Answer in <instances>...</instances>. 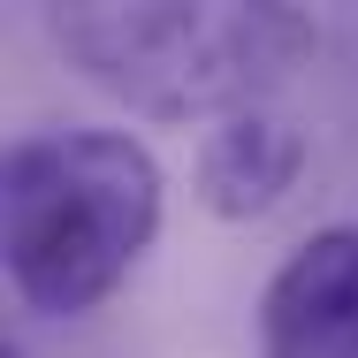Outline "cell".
Wrapping results in <instances>:
<instances>
[{
    "label": "cell",
    "instance_id": "1",
    "mask_svg": "<svg viewBox=\"0 0 358 358\" xmlns=\"http://www.w3.org/2000/svg\"><path fill=\"white\" fill-rule=\"evenodd\" d=\"M46 38L84 84L145 122H236L320 31L289 0H69L46 8Z\"/></svg>",
    "mask_w": 358,
    "mask_h": 358
},
{
    "label": "cell",
    "instance_id": "2",
    "mask_svg": "<svg viewBox=\"0 0 358 358\" xmlns=\"http://www.w3.org/2000/svg\"><path fill=\"white\" fill-rule=\"evenodd\" d=\"M160 160L130 130H31L0 160V252L31 313L76 320L160 236Z\"/></svg>",
    "mask_w": 358,
    "mask_h": 358
},
{
    "label": "cell",
    "instance_id": "3",
    "mask_svg": "<svg viewBox=\"0 0 358 358\" xmlns=\"http://www.w3.org/2000/svg\"><path fill=\"white\" fill-rule=\"evenodd\" d=\"M259 358H358V221L313 229L267 275Z\"/></svg>",
    "mask_w": 358,
    "mask_h": 358
},
{
    "label": "cell",
    "instance_id": "4",
    "mask_svg": "<svg viewBox=\"0 0 358 358\" xmlns=\"http://www.w3.org/2000/svg\"><path fill=\"white\" fill-rule=\"evenodd\" d=\"M191 176H199V206L214 221H267L297 191V176H305V138L282 115L252 107V115L206 130Z\"/></svg>",
    "mask_w": 358,
    "mask_h": 358
},
{
    "label": "cell",
    "instance_id": "5",
    "mask_svg": "<svg viewBox=\"0 0 358 358\" xmlns=\"http://www.w3.org/2000/svg\"><path fill=\"white\" fill-rule=\"evenodd\" d=\"M0 358H23V351H15V343H8V351H0Z\"/></svg>",
    "mask_w": 358,
    "mask_h": 358
}]
</instances>
